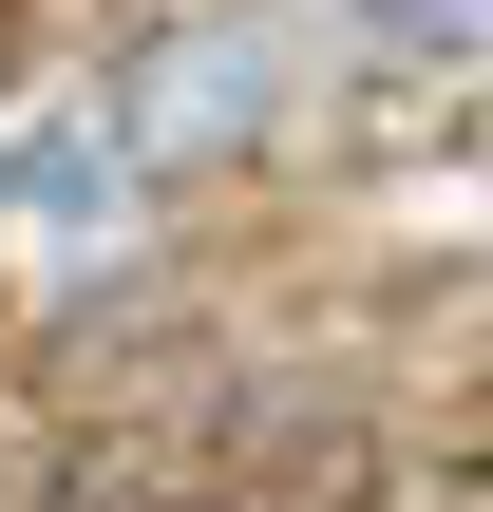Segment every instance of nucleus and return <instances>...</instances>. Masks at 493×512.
Listing matches in <instances>:
<instances>
[{"label": "nucleus", "mask_w": 493, "mask_h": 512, "mask_svg": "<svg viewBox=\"0 0 493 512\" xmlns=\"http://www.w3.org/2000/svg\"><path fill=\"white\" fill-rule=\"evenodd\" d=\"M57 512H247L228 456H171V437H76L57 456Z\"/></svg>", "instance_id": "f257e3e1"}, {"label": "nucleus", "mask_w": 493, "mask_h": 512, "mask_svg": "<svg viewBox=\"0 0 493 512\" xmlns=\"http://www.w3.org/2000/svg\"><path fill=\"white\" fill-rule=\"evenodd\" d=\"M19 57H38V38H19V0H0V95H19Z\"/></svg>", "instance_id": "f03ea898"}]
</instances>
